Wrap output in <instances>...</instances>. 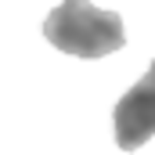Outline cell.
<instances>
[{
	"instance_id": "cell-2",
	"label": "cell",
	"mask_w": 155,
	"mask_h": 155,
	"mask_svg": "<svg viewBox=\"0 0 155 155\" xmlns=\"http://www.w3.org/2000/svg\"><path fill=\"white\" fill-rule=\"evenodd\" d=\"M152 137H155V61L116 105V144L123 152H134Z\"/></svg>"
},
{
	"instance_id": "cell-1",
	"label": "cell",
	"mask_w": 155,
	"mask_h": 155,
	"mask_svg": "<svg viewBox=\"0 0 155 155\" xmlns=\"http://www.w3.org/2000/svg\"><path fill=\"white\" fill-rule=\"evenodd\" d=\"M43 36L72 58H105L126 43L123 18L94 7L90 0H61L43 18Z\"/></svg>"
}]
</instances>
